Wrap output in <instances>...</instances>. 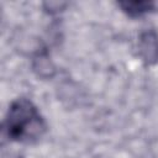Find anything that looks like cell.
<instances>
[{
	"label": "cell",
	"mask_w": 158,
	"mask_h": 158,
	"mask_svg": "<svg viewBox=\"0 0 158 158\" xmlns=\"http://www.w3.org/2000/svg\"><path fill=\"white\" fill-rule=\"evenodd\" d=\"M47 125L38 109L28 99L15 100L6 114L4 132L14 142L33 143L46 132Z\"/></svg>",
	"instance_id": "obj_1"
},
{
	"label": "cell",
	"mask_w": 158,
	"mask_h": 158,
	"mask_svg": "<svg viewBox=\"0 0 158 158\" xmlns=\"http://www.w3.org/2000/svg\"><path fill=\"white\" fill-rule=\"evenodd\" d=\"M141 53L147 63H154L158 60V37L156 32L148 31L141 36Z\"/></svg>",
	"instance_id": "obj_2"
},
{
	"label": "cell",
	"mask_w": 158,
	"mask_h": 158,
	"mask_svg": "<svg viewBox=\"0 0 158 158\" xmlns=\"http://www.w3.org/2000/svg\"><path fill=\"white\" fill-rule=\"evenodd\" d=\"M118 6L131 17H139L142 15L153 12L158 7L156 1H123L118 2Z\"/></svg>",
	"instance_id": "obj_3"
}]
</instances>
